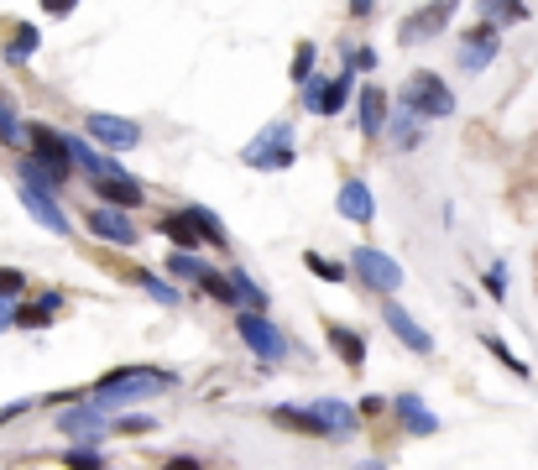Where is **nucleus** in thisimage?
<instances>
[{
	"instance_id": "nucleus-24",
	"label": "nucleus",
	"mask_w": 538,
	"mask_h": 470,
	"mask_svg": "<svg viewBox=\"0 0 538 470\" xmlns=\"http://www.w3.org/2000/svg\"><path fill=\"white\" fill-rule=\"evenodd\" d=\"M382 136H387L392 152H418V147H424V121H418L413 110H392Z\"/></svg>"
},
{
	"instance_id": "nucleus-39",
	"label": "nucleus",
	"mask_w": 538,
	"mask_h": 470,
	"mask_svg": "<svg viewBox=\"0 0 538 470\" xmlns=\"http://www.w3.org/2000/svg\"><path fill=\"white\" fill-rule=\"evenodd\" d=\"M27 293H32V277H27V272H21V267H0V298H6V303H21Z\"/></svg>"
},
{
	"instance_id": "nucleus-34",
	"label": "nucleus",
	"mask_w": 538,
	"mask_h": 470,
	"mask_svg": "<svg viewBox=\"0 0 538 470\" xmlns=\"http://www.w3.org/2000/svg\"><path fill=\"white\" fill-rule=\"evenodd\" d=\"M194 293H199V298H215L220 309H230V314H236V288H230L225 267H204V277L194 282Z\"/></svg>"
},
{
	"instance_id": "nucleus-15",
	"label": "nucleus",
	"mask_w": 538,
	"mask_h": 470,
	"mask_svg": "<svg viewBox=\"0 0 538 470\" xmlns=\"http://www.w3.org/2000/svg\"><path fill=\"white\" fill-rule=\"evenodd\" d=\"M324 345L340 356V366L350 371V376H361L366 371V329H356V324H345V319H324Z\"/></svg>"
},
{
	"instance_id": "nucleus-5",
	"label": "nucleus",
	"mask_w": 538,
	"mask_h": 470,
	"mask_svg": "<svg viewBox=\"0 0 538 470\" xmlns=\"http://www.w3.org/2000/svg\"><path fill=\"white\" fill-rule=\"evenodd\" d=\"M345 267H350V277H356L366 293H377V298H397V293H403V282H408L403 262L387 256V251H377V246H356L345 256Z\"/></svg>"
},
{
	"instance_id": "nucleus-37",
	"label": "nucleus",
	"mask_w": 538,
	"mask_h": 470,
	"mask_svg": "<svg viewBox=\"0 0 538 470\" xmlns=\"http://www.w3.org/2000/svg\"><path fill=\"white\" fill-rule=\"evenodd\" d=\"M110 434L115 439H147V434H157V418L152 413H115L110 418Z\"/></svg>"
},
{
	"instance_id": "nucleus-14",
	"label": "nucleus",
	"mask_w": 538,
	"mask_h": 470,
	"mask_svg": "<svg viewBox=\"0 0 538 470\" xmlns=\"http://www.w3.org/2000/svg\"><path fill=\"white\" fill-rule=\"evenodd\" d=\"M63 309H68V293H63V288H48V293H37V298H21V303H16V314H11V329H21V335L53 329Z\"/></svg>"
},
{
	"instance_id": "nucleus-38",
	"label": "nucleus",
	"mask_w": 538,
	"mask_h": 470,
	"mask_svg": "<svg viewBox=\"0 0 538 470\" xmlns=\"http://www.w3.org/2000/svg\"><path fill=\"white\" fill-rule=\"evenodd\" d=\"M319 74V47H314V37H298L293 42V84H309Z\"/></svg>"
},
{
	"instance_id": "nucleus-17",
	"label": "nucleus",
	"mask_w": 538,
	"mask_h": 470,
	"mask_svg": "<svg viewBox=\"0 0 538 470\" xmlns=\"http://www.w3.org/2000/svg\"><path fill=\"white\" fill-rule=\"evenodd\" d=\"M89 188H95V199H100V204H110V209H126V215H136V209H147V188H142V178H131V173L89 178Z\"/></svg>"
},
{
	"instance_id": "nucleus-13",
	"label": "nucleus",
	"mask_w": 538,
	"mask_h": 470,
	"mask_svg": "<svg viewBox=\"0 0 538 470\" xmlns=\"http://www.w3.org/2000/svg\"><path fill=\"white\" fill-rule=\"evenodd\" d=\"M377 314H382V324L392 329V340L403 345V350H413L418 361H429V356H434V335H429V329L418 324V319H413V314H408L397 298H382V309H377Z\"/></svg>"
},
{
	"instance_id": "nucleus-28",
	"label": "nucleus",
	"mask_w": 538,
	"mask_h": 470,
	"mask_svg": "<svg viewBox=\"0 0 538 470\" xmlns=\"http://www.w3.org/2000/svg\"><path fill=\"white\" fill-rule=\"evenodd\" d=\"M157 230L173 241V251H204V235H199V225L183 215V209H168V215H157Z\"/></svg>"
},
{
	"instance_id": "nucleus-44",
	"label": "nucleus",
	"mask_w": 538,
	"mask_h": 470,
	"mask_svg": "<svg viewBox=\"0 0 538 470\" xmlns=\"http://www.w3.org/2000/svg\"><path fill=\"white\" fill-rule=\"evenodd\" d=\"M32 408H37V397H16V403H6V408H0V429H11V423L27 418Z\"/></svg>"
},
{
	"instance_id": "nucleus-40",
	"label": "nucleus",
	"mask_w": 538,
	"mask_h": 470,
	"mask_svg": "<svg viewBox=\"0 0 538 470\" xmlns=\"http://www.w3.org/2000/svg\"><path fill=\"white\" fill-rule=\"evenodd\" d=\"M481 288H486V298H491V303H507V267H502V262H491V267L481 272Z\"/></svg>"
},
{
	"instance_id": "nucleus-2",
	"label": "nucleus",
	"mask_w": 538,
	"mask_h": 470,
	"mask_svg": "<svg viewBox=\"0 0 538 470\" xmlns=\"http://www.w3.org/2000/svg\"><path fill=\"white\" fill-rule=\"evenodd\" d=\"M397 110H413L418 121H450L455 115V89L444 74H434V68H413V74L403 79V89H397Z\"/></svg>"
},
{
	"instance_id": "nucleus-35",
	"label": "nucleus",
	"mask_w": 538,
	"mask_h": 470,
	"mask_svg": "<svg viewBox=\"0 0 538 470\" xmlns=\"http://www.w3.org/2000/svg\"><path fill=\"white\" fill-rule=\"evenodd\" d=\"M58 465L63 470H110L105 465V444H63Z\"/></svg>"
},
{
	"instance_id": "nucleus-16",
	"label": "nucleus",
	"mask_w": 538,
	"mask_h": 470,
	"mask_svg": "<svg viewBox=\"0 0 538 470\" xmlns=\"http://www.w3.org/2000/svg\"><path fill=\"white\" fill-rule=\"evenodd\" d=\"M392 418L403 423L408 439H434V434H439V413L424 403V392H413V387L392 397Z\"/></svg>"
},
{
	"instance_id": "nucleus-48",
	"label": "nucleus",
	"mask_w": 538,
	"mask_h": 470,
	"mask_svg": "<svg viewBox=\"0 0 538 470\" xmlns=\"http://www.w3.org/2000/svg\"><path fill=\"white\" fill-rule=\"evenodd\" d=\"M11 314H16V303L0 298V335H11Z\"/></svg>"
},
{
	"instance_id": "nucleus-20",
	"label": "nucleus",
	"mask_w": 538,
	"mask_h": 470,
	"mask_svg": "<svg viewBox=\"0 0 538 470\" xmlns=\"http://www.w3.org/2000/svg\"><path fill=\"white\" fill-rule=\"evenodd\" d=\"M335 209H340V220H350V225H371V220H377V194H371L366 178H340Z\"/></svg>"
},
{
	"instance_id": "nucleus-1",
	"label": "nucleus",
	"mask_w": 538,
	"mask_h": 470,
	"mask_svg": "<svg viewBox=\"0 0 538 470\" xmlns=\"http://www.w3.org/2000/svg\"><path fill=\"white\" fill-rule=\"evenodd\" d=\"M178 387H183V376H178V371L152 366V361H126V366L100 371L84 392H89V403H95L105 418H115V413H131L136 403H152V397L178 392Z\"/></svg>"
},
{
	"instance_id": "nucleus-3",
	"label": "nucleus",
	"mask_w": 538,
	"mask_h": 470,
	"mask_svg": "<svg viewBox=\"0 0 538 470\" xmlns=\"http://www.w3.org/2000/svg\"><path fill=\"white\" fill-rule=\"evenodd\" d=\"M241 162L251 173H288L298 162V147H293V121H267L256 131L246 147H241Z\"/></svg>"
},
{
	"instance_id": "nucleus-8",
	"label": "nucleus",
	"mask_w": 538,
	"mask_h": 470,
	"mask_svg": "<svg viewBox=\"0 0 538 470\" xmlns=\"http://www.w3.org/2000/svg\"><path fill=\"white\" fill-rule=\"evenodd\" d=\"M84 136L95 141L100 152H110V157L142 147V126H136L131 115H110V110H89L84 115Z\"/></svg>"
},
{
	"instance_id": "nucleus-42",
	"label": "nucleus",
	"mask_w": 538,
	"mask_h": 470,
	"mask_svg": "<svg viewBox=\"0 0 538 470\" xmlns=\"http://www.w3.org/2000/svg\"><path fill=\"white\" fill-rule=\"evenodd\" d=\"M382 58H377V47H350V53H345V68H350V74H371V68H377Z\"/></svg>"
},
{
	"instance_id": "nucleus-49",
	"label": "nucleus",
	"mask_w": 538,
	"mask_h": 470,
	"mask_svg": "<svg viewBox=\"0 0 538 470\" xmlns=\"http://www.w3.org/2000/svg\"><path fill=\"white\" fill-rule=\"evenodd\" d=\"M356 470H387V465H382V460H361Z\"/></svg>"
},
{
	"instance_id": "nucleus-26",
	"label": "nucleus",
	"mask_w": 538,
	"mask_h": 470,
	"mask_svg": "<svg viewBox=\"0 0 538 470\" xmlns=\"http://www.w3.org/2000/svg\"><path fill=\"white\" fill-rule=\"evenodd\" d=\"M126 277H131L152 303H162V309H183V288H173L162 272H152V267H126Z\"/></svg>"
},
{
	"instance_id": "nucleus-33",
	"label": "nucleus",
	"mask_w": 538,
	"mask_h": 470,
	"mask_svg": "<svg viewBox=\"0 0 538 470\" xmlns=\"http://www.w3.org/2000/svg\"><path fill=\"white\" fill-rule=\"evenodd\" d=\"M0 147L27 152V121H21V110H16L11 94H0Z\"/></svg>"
},
{
	"instance_id": "nucleus-43",
	"label": "nucleus",
	"mask_w": 538,
	"mask_h": 470,
	"mask_svg": "<svg viewBox=\"0 0 538 470\" xmlns=\"http://www.w3.org/2000/svg\"><path fill=\"white\" fill-rule=\"evenodd\" d=\"M79 397H89L84 387H58L48 397H37V408H68V403H79Z\"/></svg>"
},
{
	"instance_id": "nucleus-32",
	"label": "nucleus",
	"mask_w": 538,
	"mask_h": 470,
	"mask_svg": "<svg viewBox=\"0 0 538 470\" xmlns=\"http://www.w3.org/2000/svg\"><path fill=\"white\" fill-rule=\"evenodd\" d=\"M183 215H189L194 225H199V235H204V246H215V251H230V230H225V220L215 215L209 204H183Z\"/></svg>"
},
{
	"instance_id": "nucleus-21",
	"label": "nucleus",
	"mask_w": 538,
	"mask_h": 470,
	"mask_svg": "<svg viewBox=\"0 0 538 470\" xmlns=\"http://www.w3.org/2000/svg\"><path fill=\"white\" fill-rule=\"evenodd\" d=\"M309 408L319 413V423H324V434H330V444H345V439H356V429H361V418H356V408L350 403H340V397H309Z\"/></svg>"
},
{
	"instance_id": "nucleus-12",
	"label": "nucleus",
	"mask_w": 538,
	"mask_h": 470,
	"mask_svg": "<svg viewBox=\"0 0 538 470\" xmlns=\"http://www.w3.org/2000/svg\"><path fill=\"white\" fill-rule=\"evenodd\" d=\"M27 157H37L58 183H74V162H68V141L48 121H27Z\"/></svg>"
},
{
	"instance_id": "nucleus-10",
	"label": "nucleus",
	"mask_w": 538,
	"mask_h": 470,
	"mask_svg": "<svg viewBox=\"0 0 538 470\" xmlns=\"http://www.w3.org/2000/svg\"><path fill=\"white\" fill-rule=\"evenodd\" d=\"M497 58H502V32L491 27V21H471V27L460 32V42H455L460 74H486Z\"/></svg>"
},
{
	"instance_id": "nucleus-11",
	"label": "nucleus",
	"mask_w": 538,
	"mask_h": 470,
	"mask_svg": "<svg viewBox=\"0 0 538 470\" xmlns=\"http://www.w3.org/2000/svg\"><path fill=\"white\" fill-rule=\"evenodd\" d=\"M84 230L95 235V241L115 246V251L142 246V225H136L126 209H110V204H89V209H84Z\"/></svg>"
},
{
	"instance_id": "nucleus-27",
	"label": "nucleus",
	"mask_w": 538,
	"mask_h": 470,
	"mask_svg": "<svg viewBox=\"0 0 538 470\" xmlns=\"http://www.w3.org/2000/svg\"><path fill=\"white\" fill-rule=\"evenodd\" d=\"M204 251H168L162 256V277L173 282V288H194V282L204 277Z\"/></svg>"
},
{
	"instance_id": "nucleus-36",
	"label": "nucleus",
	"mask_w": 538,
	"mask_h": 470,
	"mask_svg": "<svg viewBox=\"0 0 538 470\" xmlns=\"http://www.w3.org/2000/svg\"><path fill=\"white\" fill-rule=\"evenodd\" d=\"M303 272H309V277H319V282H335V288H340V282H350V267L345 262H335V256H324V251H303Z\"/></svg>"
},
{
	"instance_id": "nucleus-22",
	"label": "nucleus",
	"mask_w": 538,
	"mask_h": 470,
	"mask_svg": "<svg viewBox=\"0 0 538 470\" xmlns=\"http://www.w3.org/2000/svg\"><path fill=\"white\" fill-rule=\"evenodd\" d=\"M267 423H277V429H288L298 439H330V434H324V423H319V413L309 403H272L267 408Z\"/></svg>"
},
{
	"instance_id": "nucleus-7",
	"label": "nucleus",
	"mask_w": 538,
	"mask_h": 470,
	"mask_svg": "<svg viewBox=\"0 0 538 470\" xmlns=\"http://www.w3.org/2000/svg\"><path fill=\"white\" fill-rule=\"evenodd\" d=\"M455 16H460V0H424V6H413L397 21V47H424V42L444 37L455 27Z\"/></svg>"
},
{
	"instance_id": "nucleus-46",
	"label": "nucleus",
	"mask_w": 538,
	"mask_h": 470,
	"mask_svg": "<svg viewBox=\"0 0 538 470\" xmlns=\"http://www.w3.org/2000/svg\"><path fill=\"white\" fill-rule=\"evenodd\" d=\"M37 6H42V16H58L63 21V16L79 11V0H37Z\"/></svg>"
},
{
	"instance_id": "nucleus-31",
	"label": "nucleus",
	"mask_w": 538,
	"mask_h": 470,
	"mask_svg": "<svg viewBox=\"0 0 538 470\" xmlns=\"http://www.w3.org/2000/svg\"><path fill=\"white\" fill-rule=\"evenodd\" d=\"M16 183L37 188V194H53V199H63V188H68V183H58V178L42 168L37 157H27V152H16Z\"/></svg>"
},
{
	"instance_id": "nucleus-18",
	"label": "nucleus",
	"mask_w": 538,
	"mask_h": 470,
	"mask_svg": "<svg viewBox=\"0 0 538 470\" xmlns=\"http://www.w3.org/2000/svg\"><path fill=\"white\" fill-rule=\"evenodd\" d=\"M16 199H21V209L48 230V235H74V220H68V209L53 199V194H37V188H27V183H16Z\"/></svg>"
},
{
	"instance_id": "nucleus-4",
	"label": "nucleus",
	"mask_w": 538,
	"mask_h": 470,
	"mask_svg": "<svg viewBox=\"0 0 538 470\" xmlns=\"http://www.w3.org/2000/svg\"><path fill=\"white\" fill-rule=\"evenodd\" d=\"M230 324H236V340H241L262 366H283V361L293 356L288 329H283V324H272L267 314H246V309H236V314H230Z\"/></svg>"
},
{
	"instance_id": "nucleus-25",
	"label": "nucleus",
	"mask_w": 538,
	"mask_h": 470,
	"mask_svg": "<svg viewBox=\"0 0 538 470\" xmlns=\"http://www.w3.org/2000/svg\"><path fill=\"white\" fill-rule=\"evenodd\" d=\"M225 277H230V288H236V309H246V314H267V309H272L267 288H262V282H256L241 262H236V267H225Z\"/></svg>"
},
{
	"instance_id": "nucleus-9",
	"label": "nucleus",
	"mask_w": 538,
	"mask_h": 470,
	"mask_svg": "<svg viewBox=\"0 0 538 470\" xmlns=\"http://www.w3.org/2000/svg\"><path fill=\"white\" fill-rule=\"evenodd\" d=\"M53 434H63V444H105L110 439V418L89 403V397H79V403L58 408Z\"/></svg>"
},
{
	"instance_id": "nucleus-6",
	"label": "nucleus",
	"mask_w": 538,
	"mask_h": 470,
	"mask_svg": "<svg viewBox=\"0 0 538 470\" xmlns=\"http://www.w3.org/2000/svg\"><path fill=\"white\" fill-rule=\"evenodd\" d=\"M356 100V74L340 68V74H314L309 84H298V110L319 115V121H335V115Z\"/></svg>"
},
{
	"instance_id": "nucleus-23",
	"label": "nucleus",
	"mask_w": 538,
	"mask_h": 470,
	"mask_svg": "<svg viewBox=\"0 0 538 470\" xmlns=\"http://www.w3.org/2000/svg\"><path fill=\"white\" fill-rule=\"evenodd\" d=\"M37 47H42V32L32 27V21H11L6 37H0V58H6L11 68H27L37 58Z\"/></svg>"
},
{
	"instance_id": "nucleus-29",
	"label": "nucleus",
	"mask_w": 538,
	"mask_h": 470,
	"mask_svg": "<svg viewBox=\"0 0 538 470\" xmlns=\"http://www.w3.org/2000/svg\"><path fill=\"white\" fill-rule=\"evenodd\" d=\"M476 16L491 21L497 32H507V27H523L533 11H528V0H476Z\"/></svg>"
},
{
	"instance_id": "nucleus-41",
	"label": "nucleus",
	"mask_w": 538,
	"mask_h": 470,
	"mask_svg": "<svg viewBox=\"0 0 538 470\" xmlns=\"http://www.w3.org/2000/svg\"><path fill=\"white\" fill-rule=\"evenodd\" d=\"M350 408H356V418H361V423H371V418H387V413H392V397H377V392H366L361 403H350Z\"/></svg>"
},
{
	"instance_id": "nucleus-47",
	"label": "nucleus",
	"mask_w": 538,
	"mask_h": 470,
	"mask_svg": "<svg viewBox=\"0 0 538 470\" xmlns=\"http://www.w3.org/2000/svg\"><path fill=\"white\" fill-rule=\"evenodd\" d=\"M162 470H209L199 455H168V460H162Z\"/></svg>"
},
{
	"instance_id": "nucleus-30",
	"label": "nucleus",
	"mask_w": 538,
	"mask_h": 470,
	"mask_svg": "<svg viewBox=\"0 0 538 470\" xmlns=\"http://www.w3.org/2000/svg\"><path fill=\"white\" fill-rule=\"evenodd\" d=\"M481 350H486V356L497 361L507 376H518V382H533V366H528V361L518 356V350H512V345L502 340V335H491V329H481Z\"/></svg>"
},
{
	"instance_id": "nucleus-19",
	"label": "nucleus",
	"mask_w": 538,
	"mask_h": 470,
	"mask_svg": "<svg viewBox=\"0 0 538 470\" xmlns=\"http://www.w3.org/2000/svg\"><path fill=\"white\" fill-rule=\"evenodd\" d=\"M387 115H392V94H387L382 84L356 89V126H361V136H366V141H382Z\"/></svg>"
},
{
	"instance_id": "nucleus-45",
	"label": "nucleus",
	"mask_w": 538,
	"mask_h": 470,
	"mask_svg": "<svg viewBox=\"0 0 538 470\" xmlns=\"http://www.w3.org/2000/svg\"><path fill=\"white\" fill-rule=\"evenodd\" d=\"M377 16V0H345V21H371Z\"/></svg>"
}]
</instances>
